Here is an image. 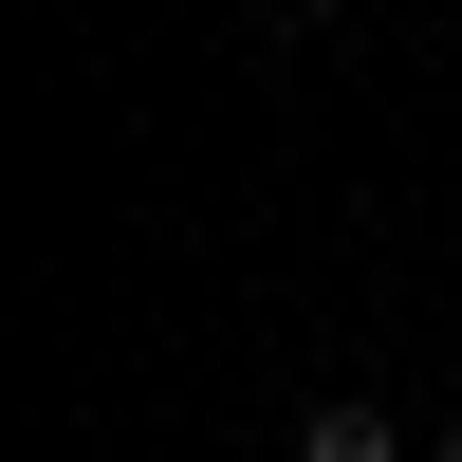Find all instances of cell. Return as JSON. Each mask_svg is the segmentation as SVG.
Here are the masks:
<instances>
[{"label":"cell","mask_w":462,"mask_h":462,"mask_svg":"<svg viewBox=\"0 0 462 462\" xmlns=\"http://www.w3.org/2000/svg\"><path fill=\"white\" fill-rule=\"evenodd\" d=\"M426 462H462V426H444V444H426Z\"/></svg>","instance_id":"7a4b0ae2"},{"label":"cell","mask_w":462,"mask_h":462,"mask_svg":"<svg viewBox=\"0 0 462 462\" xmlns=\"http://www.w3.org/2000/svg\"><path fill=\"white\" fill-rule=\"evenodd\" d=\"M296 462H407V407L389 389H333L315 426H296Z\"/></svg>","instance_id":"6da1fadb"}]
</instances>
